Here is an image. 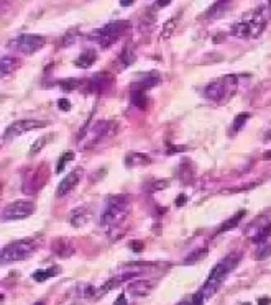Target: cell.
I'll use <instances>...</instances> for the list:
<instances>
[{"label": "cell", "instance_id": "cell-20", "mask_svg": "<svg viewBox=\"0 0 271 305\" xmlns=\"http://www.w3.org/2000/svg\"><path fill=\"white\" fill-rule=\"evenodd\" d=\"M158 80H160V76H158V73H150L146 76V77L142 80V82L135 86V89H138V91H146V89L155 87L158 84Z\"/></svg>", "mask_w": 271, "mask_h": 305}, {"label": "cell", "instance_id": "cell-38", "mask_svg": "<svg viewBox=\"0 0 271 305\" xmlns=\"http://www.w3.org/2000/svg\"><path fill=\"white\" fill-rule=\"evenodd\" d=\"M270 304H271L270 297H261V299L258 300V305H270Z\"/></svg>", "mask_w": 271, "mask_h": 305}, {"label": "cell", "instance_id": "cell-23", "mask_svg": "<svg viewBox=\"0 0 271 305\" xmlns=\"http://www.w3.org/2000/svg\"><path fill=\"white\" fill-rule=\"evenodd\" d=\"M119 61L122 62V67L132 66L133 62H135V53H133L130 48H125L124 51H122V55H120V57H119Z\"/></svg>", "mask_w": 271, "mask_h": 305}, {"label": "cell", "instance_id": "cell-1", "mask_svg": "<svg viewBox=\"0 0 271 305\" xmlns=\"http://www.w3.org/2000/svg\"><path fill=\"white\" fill-rule=\"evenodd\" d=\"M240 259H242L240 253H230L229 256H225L220 263H217L215 266L212 267L206 284L202 286V289H201L202 295H204V297H212V295L220 289V286H222V282L225 281V277L238 266Z\"/></svg>", "mask_w": 271, "mask_h": 305}, {"label": "cell", "instance_id": "cell-28", "mask_svg": "<svg viewBox=\"0 0 271 305\" xmlns=\"http://www.w3.org/2000/svg\"><path fill=\"white\" fill-rule=\"evenodd\" d=\"M74 159V152L72 151H66L64 154L61 156V159H60V163H58V168H56V174H61L63 172V169L66 168V164L69 163V161Z\"/></svg>", "mask_w": 271, "mask_h": 305}, {"label": "cell", "instance_id": "cell-15", "mask_svg": "<svg viewBox=\"0 0 271 305\" xmlns=\"http://www.w3.org/2000/svg\"><path fill=\"white\" fill-rule=\"evenodd\" d=\"M96 59H97V53L94 51V49H85V51H83L78 56L74 64L81 67V69H87V67H90L96 62Z\"/></svg>", "mask_w": 271, "mask_h": 305}, {"label": "cell", "instance_id": "cell-41", "mask_svg": "<svg viewBox=\"0 0 271 305\" xmlns=\"http://www.w3.org/2000/svg\"><path fill=\"white\" fill-rule=\"evenodd\" d=\"M263 159H271V151H266V154H263Z\"/></svg>", "mask_w": 271, "mask_h": 305}, {"label": "cell", "instance_id": "cell-19", "mask_svg": "<svg viewBox=\"0 0 271 305\" xmlns=\"http://www.w3.org/2000/svg\"><path fill=\"white\" fill-rule=\"evenodd\" d=\"M61 272V267L60 266H53V267H49V269H42V271H36L33 272V279L35 281H38V282H44L46 279H49V277H53V276H58Z\"/></svg>", "mask_w": 271, "mask_h": 305}, {"label": "cell", "instance_id": "cell-24", "mask_svg": "<svg viewBox=\"0 0 271 305\" xmlns=\"http://www.w3.org/2000/svg\"><path fill=\"white\" fill-rule=\"evenodd\" d=\"M270 236H271V223H268L266 227L261 228L255 236H251V240L255 241V243H265L266 238H270Z\"/></svg>", "mask_w": 271, "mask_h": 305}, {"label": "cell", "instance_id": "cell-10", "mask_svg": "<svg viewBox=\"0 0 271 305\" xmlns=\"http://www.w3.org/2000/svg\"><path fill=\"white\" fill-rule=\"evenodd\" d=\"M83 174H84V171L81 168L74 169V171H71L69 174H67V176L60 182V186H58L56 197H64L69 194V192L79 184L81 179H83Z\"/></svg>", "mask_w": 271, "mask_h": 305}, {"label": "cell", "instance_id": "cell-12", "mask_svg": "<svg viewBox=\"0 0 271 305\" xmlns=\"http://www.w3.org/2000/svg\"><path fill=\"white\" fill-rule=\"evenodd\" d=\"M153 287H155V284L151 281H135L126 286V292L130 295H135V297H146L153 290Z\"/></svg>", "mask_w": 271, "mask_h": 305}, {"label": "cell", "instance_id": "cell-5", "mask_svg": "<svg viewBox=\"0 0 271 305\" xmlns=\"http://www.w3.org/2000/svg\"><path fill=\"white\" fill-rule=\"evenodd\" d=\"M36 248H38V243H36L33 238L13 241V243L7 245L5 248L2 249V254H0L2 259H0V261H2V264L13 263V261H23V259L30 258L31 254L35 253Z\"/></svg>", "mask_w": 271, "mask_h": 305}, {"label": "cell", "instance_id": "cell-25", "mask_svg": "<svg viewBox=\"0 0 271 305\" xmlns=\"http://www.w3.org/2000/svg\"><path fill=\"white\" fill-rule=\"evenodd\" d=\"M270 256H271V243H261V246L255 253V259L263 261V259H268Z\"/></svg>", "mask_w": 271, "mask_h": 305}, {"label": "cell", "instance_id": "cell-6", "mask_svg": "<svg viewBox=\"0 0 271 305\" xmlns=\"http://www.w3.org/2000/svg\"><path fill=\"white\" fill-rule=\"evenodd\" d=\"M128 28H130L128 21H124V20L112 21V23H107L105 26H102V28L94 31L90 38H92L96 43L101 44L102 48H108L112 43H115Z\"/></svg>", "mask_w": 271, "mask_h": 305}, {"label": "cell", "instance_id": "cell-36", "mask_svg": "<svg viewBox=\"0 0 271 305\" xmlns=\"http://www.w3.org/2000/svg\"><path fill=\"white\" fill-rule=\"evenodd\" d=\"M114 305H126V299H125V295H124V294H122V295H120V297H119V299H117V300H115V302H114Z\"/></svg>", "mask_w": 271, "mask_h": 305}, {"label": "cell", "instance_id": "cell-9", "mask_svg": "<svg viewBox=\"0 0 271 305\" xmlns=\"http://www.w3.org/2000/svg\"><path fill=\"white\" fill-rule=\"evenodd\" d=\"M35 212V204L28 200H15L8 204L2 210V220L3 222H10V220H25Z\"/></svg>", "mask_w": 271, "mask_h": 305}, {"label": "cell", "instance_id": "cell-3", "mask_svg": "<svg viewBox=\"0 0 271 305\" xmlns=\"http://www.w3.org/2000/svg\"><path fill=\"white\" fill-rule=\"evenodd\" d=\"M130 202H132L130 195L125 194L108 197L101 215V225L107 228L120 225L130 212Z\"/></svg>", "mask_w": 271, "mask_h": 305}, {"label": "cell", "instance_id": "cell-21", "mask_svg": "<svg viewBox=\"0 0 271 305\" xmlns=\"http://www.w3.org/2000/svg\"><path fill=\"white\" fill-rule=\"evenodd\" d=\"M207 253H209V249H207V248H201V249L194 251V253H191L186 259H184L183 264H186V266H189V264H194V263L201 261V259H204V258L207 256Z\"/></svg>", "mask_w": 271, "mask_h": 305}, {"label": "cell", "instance_id": "cell-17", "mask_svg": "<svg viewBox=\"0 0 271 305\" xmlns=\"http://www.w3.org/2000/svg\"><path fill=\"white\" fill-rule=\"evenodd\" d=\"M110 84V76L107 73H97L90 80V91H104Z\"/></svg>", "mask_w": 271, "mask_h": 305}, {"label": "cell", "instance_id": "cell-16", "mask_svg": "<svg viewBox=\"0 0 271 305\" xmlns=\"http://www.w3.org/2000/svg\"><path fill=\"white\" fill-rule=\"evenodd\" d=\"M20 66V61L17 59V57H12V56H3L2 61H0V73L5 77V76L15 73L17 67Z\"/></svg>", "mask_w": 271, "mask_h": 305}, {"label": "cell", "instance_id": "cell-2", "mask_svg": "<svg viewBox=\"0 0 271 305\" xmlns=\"http://www.w3.org/2000/svg\"><path fill=\"white\" fill-rule=\"evenodd\" d=\"M270 20V8L258 7L250 13L247 20H242L232 26V33L240 38H258L265 31Z\"/></svg>", "mask_w": 271, "mask_h": 305}, {"label": "cell", "instance_id": "cell-44", "mask_svg": "<svg viewBox=\"0 0 271 305\" xmlns=\"http://www.w3.org/2000/svg\"><path fill=\"white\" fill-rule=\"evenodd\" d=\"M270 3H271V0H270Z\"/></svg>", "mask_w": 271, "mask_h": 305}, {"label": "cell", "instance_id": "cell-31", "mask_svg": "<svg viewBox=\"0 0 271 305\" xmlns=\"http://www.w3.org/2000/svg\"><path fill=\"white\" fill-rule=\"evenodd\" d=\"M174 26H176V21H174V20H171L169 23H166V25H165V28H163V38L171 37V33H173Z\"/></svg>", "mask_w": 271, "mask_h": 305}, {"label": "cell", "instance_id": "cell-43", "mask_svg": "<svg viewBox=\"0 0 271 305\" xmlns=\"http://www.w3.org/2000/svg\"><path fill=\"white\" fill-rule=\"evenodd\" d=\"M242 305H251V304H242Z\"/></svg>", "mask_w": 271, "mask_h": 305}, {"label": "cell", "instance_id": "cell-14", "mask_svg": "<svg viewBox=\"0 0 271 305\" xmlns=\"http://www.w3.org/2000/svg\"><path fill=\"white\" fill-rule=\"evenodd\" d=\"M125 164L128 168H142V166L145 168V166L151 164V159L143 152H128L125 156Z\"/></svg>", "mask_w": 271, "mask_h": 305}, {"label": "cell", "instance_id": "cell-32", "mask_svg": "<svg viewBox=\"0 0 271 305\" xmlns=\"http://www.w3.org/2000/svg\"><path fill=\"white\" fill-rule=\"evenodd\" d=\"M204 295H202V292H199L196 295H192L191 297V302H189V305H204Z\"/></svg>", "mask_w": 271, "mask_h": 305}, {"label": "cell", "instance_id": "cell-30", "mask_svg": "<svg viewBox=\"0 0 271 305\" xmlns=\"http://www.w3.org/2000/svg\"><path fill=\"white\" fill-rule=\"evenodd\" d=\"M79 84L81 82L79 80H76V79H66V80H61L60 86H61V89H66V91H74Z\"/></svg>", "mask_w": 271, "mask_h": 305}, {"label": "cell", "instance_id": "cell-13", "mask_svg": "<svg viewBox=\"0 0 271 305\" xmlns=\"http://www.w3.org/2000/svg\"><path fill=\"white\" fill-rule=\"evenodd\" d=\"M89 218H90V212L87 207H78L69 213V223L74 228H81V227L87 225Z\"/></svg>", "mask_w": 271, "mask_h": 305}, {"label": "cell", "instance_id": "cell-39", "mask_svg": "<svg viewBox=\"0 0 271 305\" xmlns=\"http://www.w3.org/2000/svg\"><path fill=\"white\" fill-rule=\"evenodd\" d=\"M133 3V0H120V5L122 7H130Z\"/></svg>", "mask_w": 271, "mask_h": 305}, {"label": "cell", "instance_id": "cell-27", "mask_svg": "<svg viewBox=\"0 0 271 305\" xmlns=\"http://www.w3.org/2000/svg\"><path fill=\"white\" fill-rule=\"evenodd\" d=\"M169 186V182L166 181V179H160V181H153L146 186V191L150 192V194H153V192H160L163 189H166V187Z\"/></svg>", "mask_w": 271, "mask_h": 305}, {"label": "cell", "instance_id": "cell-37", "mask_svg": "<svg viewBox=\"0 0 271 305\" xmlns=\"http://www.w3.org/2000/svg\"><path fill=\"white\" fill-rule=\"evenodd\" d=\"M168 3H171V0H158V2H156V7L163 8V7L168 5Z\"/></svg>", "mask_w": 271, "mask_h": 305}, {"label": "cell", "instance_id": "cell-33", "mask_svg": "<svg viewBox=\"0 0 271 305\" xmlns=\"http://www.w3.org/2000/svg\"><path fill=\"white\" fill-rule=\"evenodd\" d=\"M58 107H60V110H64V112L71 110V104H69V100H66V98H60V100H58Z\"/></svg>", "mask_w": 271, "mask_h": 305}, {"label": "cell", "instance_id": "cell-7", "mask_svg": "<svg viewBox=\"0 0 271 305\" xmlns=\"http://www.w3.org/2000/svg\"><path fill=\"white\" fill-rule=\"evenodd\" d=\"M44 43H46V39L42 35H20L8 44L23 55H33L44 46Z\"/></svg>", "mask_w": 271, "mask_h": 305}, {"label": "cell", "instance_id": "cell-18", "mask_svg": "<svg viewBox=\"0 0 271 305\" xmlns=\"http://www.w3.org/2000/svg\"><path fill=\"white\" fill-rule=\"evenodd\" d=\"M245 217V210H240V212H238L237 215H233L232 218H229L227 222L224 223L222 227L219 228V230H217V233H215V236L217 235H222V233H225V231H229V230H232V228H235L238 225V223L242 222V218Z\"/></svg>", "mask_w": 271, "mask_h": 305}, {"label": "cell", "instance_id": "cell-11", "mask_svg": "<svg viewBox=\"0 0 271 305\" xmlns=\"http://www.w3.org/2000/svg\"><path fill=\"white\" fill-rule=\"evenodd\" d=\"M51 248H53V253L56 254V256L63 258V259L71 258L72 254L76 253L74 245H72V241L67 240V238H58V240H54V243H53Z\"/></svg>", "mask_w": 271, "mask_h": 305}, {"label": "cell", "instance_id": "cell-22", "mask_svg": "<svg viewBox=\"0 0 271 305\" xmlns=\"http://www.w3.org/2000/svg\"><path fill=\"white\" fill-rule=\"evenodd\" d=\"M146 95H145L143 91H138V89H133L132 92V104L135 107H138V109H145L146 107Z\"/></svg>", "mask_w": 271, "mask_h": 305}, {"label": "cell", "instance_id": "cell-40", "mask_svg": "<svg viewBox=\"0 0 271 305\" xmlns=\"http://www.w3.org/2000/svg\"><path fill=\"white\" fill-rule=\"evenodd\" d=\"M265 141H271V128H270L268 132H266V134H265Z\"/></svg>", "mask_w": 271, "mask_h": 305}, {"label": "cell", "instance_id": "cell-4", "mask_svg": "<svg viewBox=\"0 0 271 305\" xmlns=\"http://www.w3.org/2000/svg\"><path fill=\"white\" fill-rule=\"evenodd\" d=\"M237 92V77L233 74L224 76L220 79H215L209 82L204 89V95L209 100H214L217 104H225L233 97Z\"/></svg>", "mask_w": 271, "mask_h": 305}, {"label": "cell", "instance_id": "cell-29", "mask_svg": "<svg viewBox=\"0 0 271 305\" xmlns=\"http://www.w3.org/2000/svg\"><path fill=\"white\" fill-rule=\"evenodd\" d=\"M248 118H250V114H240L235 116L233 120V130L235 132H238V130H242V127L248 122Z\"/></svg>", "mask_w": 271, "mask_h": 305}, {"label": "cell", "instance_id": "cell-34", "mask_svg": "<svg viewBox=\"0 0 271 305\" xmlns=\"http://www.w3.org/2000/svg\"><path fill=\"white\" fill-rule=\"evenodd\" d=\"M130 248H132L135 253H140V251H143L145 245H143V241H132V243H130Z\"/></svg>", "mask_w": 271, "mask_h": 305}, {"label": "cell", "instance_id": "cell-26", "mask_svg": "<svg viewBox=\"0 0 271 305\" xmlns=\"http://www.w3.org/2000/svg\"><path fill=\"white\" fill-rule=\"evenodd\" d=\"M49 138H51V134H48V136H43V138H40L38 141H35V143H33V146L30 148V156H36V154H38V152L42 151L43 148L48 145Z\"/></svg>", "mask_w": 271, "mask_h": 305}, {"label": "cell", "instance_id": "cell-42", "mask_svg": "<svg viewBox=\"0 0 271 305\" xmlns=\"http://www.w3.org/2000/svg\"><path fill=\"white\" fill-rule=\"evenodd\" d=\"M35 305H44L43 302H38V304H35Z\"/></svg>", "mask_w": 271, "mask_h": 305}, {"label": "cell", "instance_id": "cell-8", "mask_svg": "<svg viewBox=\"0 0 271 305\" xmlns=\"http://www.w3.org/2000/svg\"><path fill=\"white\" fill-rule=\"evenodd\" d=\"M48 125L49 123L46 120H31V118L17 120V122H13L10 127L5 130L3 140H15V138L21 136L23 133L33 132V130H38V128H44V127H48Z\"/></svg>", "mask_w": 271, "mask_h": 305}, {"label": "cell", "instance_id": "cell-35", "mask_svg": "<svg viewBox=\"0 0 271 305\" xmlns=\"http://www.w3.org/2000/svg\"><path fill=\"white\" fill-rule=\"evenodd\" d=\"M186 202H188V197L181 194V195H178V199H176V205H179V207H181V205H184Z\"/></svg>", "mask_w": 271, "mask_h": 305}]
</instances>
